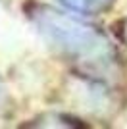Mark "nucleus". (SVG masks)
Wrapping results in <instances>:
<instances>
[{
	"label": "nucleus",
	"mask_w": 127,
	"mask_h": 129,
	"mask_svg": "<svg viewBox=\"0 0 127 129\" xmlns=\"http://www.w3.org/2000/svg\"><path fill=\"white\" fill-rule=\"evenodd\" d=\"M60 2L71 12H77L83 16H98L102 12L110 10L116 0H60Z\"/></svg>",
	"instance_id": "obj_2"
},
{
	"label": "nucleus",
	"mask_w": 127,
	"mask_h": 129,
	"mask_svg": "<svg viewBox=\"0 0 127 129\" xmlns=\"http://www.w3.org/2000/svg\"><path fill=\"white\" fill-rule=\"evenodd\" d=\"M121 39H123V43L127 44V19L121 23Z\"/></svg>",
	"instance_id": "obj_3"
},
{
	"label": "nucleus",
	"mask_w": 127,
	"mask_h": 129,
	"mask_svg": "<svg viewBox=\"0 0 127 129\" xmlns=\"http://www.w3.org/2000/svg\"><path fill=\"white\" fill-rule=\"evenodd\" d=\"M29 17L42 37L81 70L106 75L116 68V48L98 29L50 6H33Z\"/></svg>",
	"instance_id": "obj_1"
}]
</instances>
